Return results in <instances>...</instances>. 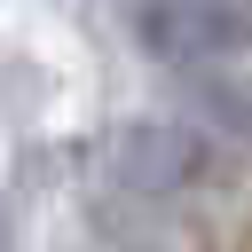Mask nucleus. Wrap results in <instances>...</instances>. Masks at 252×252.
Wrapping results in <instances>:
<instances>
[{
  "instance_id": "f257e3e1",
  "label": "nucleus",
  "mask_w": 252,
  "mask_h": 252,
  "mask_svg": "<svg viewBox=\"0 0 252 252\" xmlns=\"http://www.w3.org/2000/svg\"><path fill=\"white\" fill-rule=\"evenodd\" d=\"M118 16L142 55L181 71L252 55V0H118Z\"/></svg>"
},
{
  "instance_id": "f03ea898",
  "label": "nucleus",
  "mask_w": 252,
  "mask_h": 252,
  "mask_svg": "<svg viewBox=\"0 0 252 252\" xmlns=\"http://www.w3.org/2000/svg\"><path fill=\"white\" fill-rule=\"evenodd\" d=\"M205 110L252 142V79H220V87H205Z\"/></svg>"
}]
</instances>
